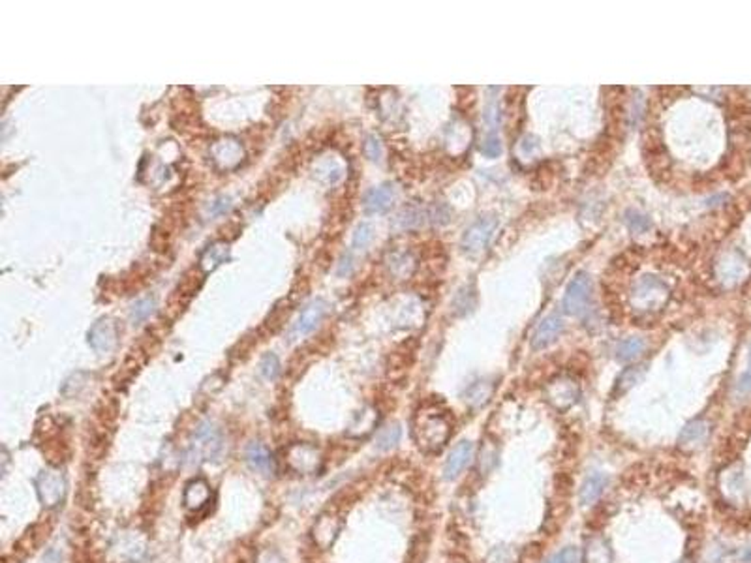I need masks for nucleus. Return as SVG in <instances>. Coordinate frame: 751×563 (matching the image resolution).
Wrapping results in <instances>:
<instances>
[{"instance_id": "obj_1", "label": "nucleus", "mask_w": 751, "mask_h": 563, "mask_svg": "<svg viewBox=\"0 0 751 563\" xmlns=\"http://www.w3.org/2000/svg\"><path fill=\"white\" fill-rule=\"evenodd\" d=\"M451 436V422L445 413L432 408L425 405L415 413L413 419V438H415L417 447L425 453H438L444 449Z\"/></svg>"}, {"instance_id": "obj_2", "label": "nucleus", "mask_w": 751, "mask_h": 563, "mask_svg": "<svg viewBox=\"0 0 751 563\" xmlns=\"http://www.w3.org/2000/svg\"><path fill=\"white\" fill-rule=\"evenodd\" d=\"M224 439L220 430L213 421L199 422L188 439V449L184 458L188 464H199V462H211L216 460L222 453Z\"/></svg>"}, {"instance_id": "obj_3", "label": "nucleus", "mask_w": 751, "mask_h": 563, "mask_svg": "<svg viewBox=\"0 0 751 563\" xmlns=\"http://www.w3.org/2000/svg\"><path fill=\"white\" fill-rule=\"evenodd\" d=\"M669 301V288L656 276H644L633 285L631 307L641 314L658 312Z\"/></svg>"}, {"instance_id": "obj_4", "label": "nucleus", "mask_w": 751, "mask_h": 563, "mask_svg": "<svg viewBox=\"0 0 751 563\" xmlns=\"http://www.w3.org/2000/svg\"><path fill=\"white\" fill-rule=\"evenodd\" d=\"M34 488H36L42 507L45 509L59 507L66 499V477L57 468H47V470L40 471L36 479H34Z\"/></svg>"}, {"instance_id": "obj_5", "label": "nucleus", "mask_w": 751, "mask_h": 563, "mask_svg": "<svg viewBox=\"0 0 751 563\" xmlns=\"http://www.w3.org/2000/svg\"><path fill=\"white\" fill-rule=\"evenodd\" d=\"M284 456L285 466L293 473H299V475H316V473L321 471V466H324L321 451L312 443H293V445L285 449Z\"/></svg>"}, {"instance_id": "obj_6", "label": "nucleus", "mask_w": 751, "mask_h": 563, "mask_svg": "<svg viewBox=\"0 0 751 563\" xmlns=\"http://www.w3.org/2000/svg\"><path fill=\"white\" fill-rule=\"evenodd\" d=\"M496 230H498V220L494 216L478 218L462 235V250L466 254H472V256L485 251L494 239Z\"/></svg>"}, {"instance_id": "obj_7", "label": "nucleus", "mask_w": 751, "mask_h": 563, "mask_svg": "<svg viewBox=\"0 0 751 563\" xmlns=\"http://www.w3.org/2000/svg\"><path fill=\"white\" fill-rule=\"evenodd\" d=\"M592 297V280L586 273H579L571 280L564 295V312L569 316H582L588 310V302Z\"/></svg>"}, {"instance_id": "obj_8", "label": "nucleus", "mask_w": 751, "mask_h": 563, "mask_svg": "<svg viewBox=\"0 0 751 563\" xmlns=\"http://www.w3.org/2000/svg\"><path fill=\"white\" fill-rule=\"evenodd\" d=\"M545 398L554 410L565 411L579 400V385L573 377L556 376L545 387Z\"/></svg>"}, {"instance_id": "obj_9", "label": "nucleus", "mask_w": 751, "mask_h": 563, "mask_svg": "<svg viewBox=\"0 0 751 563\" xmlns=\"http://www.w3.org/2000/svg\"><path fill=\"white\" fill-rule=\"evenodd\" d=\"M117 340H119V328L110 317L98 319L88 331V345L100 355L115 350Z\"/></svg>"}, {"instance_id": "obj_10", "label": "nucleus", "mask_w": 751, "mask_h": 563, "mask_svg": "<svg viewBox=\"0 0 751 563\" xmlns=\"http://www.w3.org/2000/svg\"><path fill=\"white\" fill-rule=\"evenodd\" d=\"M325 314H327V302L321 301V299L310 302V304L299 314L297 321L293 323L290 334L291 340L304 338V336H308L310 333H314V331L319 327V323L324 321Z\"/></svg>"}, {"instance_id": "obj_11", "label": "nucleus", "mask_w": 751, "mask_h": 563, "mask_svg": "<svg viewBox=\"0 0 751 563\" xmlns=\"http://www.w3.org/2000/svg\"><path fill=\"white\" fill-rule=\"evenodd\" d=\"M342 530V520L331 513L319 514L312 528V539L319 550H327L335 545L336 537Z\"/></svg>"}, {"instance_id": "obj_12", "label": "nucleus", "mask_w": 751, "mask_h": 563, "mask_svg": "<svg viewBox=\"0 0 751 563\" xmlns=\"http://www.w3.org/2000/svg\"><path fill=\"white\" fill-rule=\"evenodd\" d=\"M473 451H475V447H473V443L470 439H462L451 449L449 456H447L444 466V477L447 481H453L466 470V466L473 458Z\"/></svg>"}, {"instance_id": "obj_13", "label": "nucleus", "mask_w": 751, "mask_h": 563, "mask_svg": "<svg viewBox=\"0 0 751 563\" xmlns=\"http://www.w3.org/2000/svg\"><path fill=\"white\" fill-rule=\"evenodd\" d=\"M213 499V488L205 479H192L184 487L182 494V503L190 513H201L208 507V503Z\"/></svg>"}, {"instance_id": "obj_14", "label": "nucleus", "mask_w": 751, "mask_h": 563, "mask_svg": "<svg viewBox=\"0 0 751 563\" xmlns=\"http://www.w3.org/2000/svg\"><path fill=\"white\" fill-rule=\"evenodd\" d=\"M564 317L560 316V314H550V316L545 317L543 321L538 325V328L533 331L532 348L533 350H545V348H548V345L554 344V342L558 340L560 334L564 333Z\"/></svg>"}, {"instance_id": "obj_15", "label": "nucleus", "mask_w": 751, "mask_h": 563, "mask_svg": "<svg viewBox=\"0 0 751 563\" xmlns=\"http://www.w3.org/2000/svg\"><path fill=\"white\" fill-rule=\"evenodd\" d=\"M211 154H213L214 164L218 165L220 170L225 171L237 167V165L242 162V156H244L241 143L237 141V139H231V137H225V139L216 141Z\"/></svg>"}, {"instance_id": "obj_16", "label": "nucleus", "mask_w": 751, "mask_h": 563, "mask_svg": "<svg viewBox=\"0 0 751 563\" xmlns=\"http://www.w3.org/2000/svg\"><path fill=\"white\" fill-rule=\"evenodd\" d=\"M719 488L723 492V498L727 502L735 503V505L746 499V482H744V475H742V471L738 468H727L721 473Z\"/></svg>"}, {"instance_id": "obj_17", "label": "nucleus", "mask_w": 751, "mask_h": 563, "mask_svg": "<svg viewBox=\"0 0 751 563\" xmlns=\"http://www.w3.org/2000/svg\"><path fill=\"white\" fill-rule=\"evenodd\" d=\"M244 458H247V464L250 466V470L258 471L261 475H274V471H276L273 454L261 441L248 443Z\"/></svg>"}, {"instance_id": "obj_18", "label": "nucleus", "mask_w": 751, "mask_h": 563, "mask_svg": "<svg viewBox=\"0 0 751 563\" xmlns=\"http://www.w3.org/2000/svg\"><path fill=\"white\" fill-rule=\"evenodd\" d=\"M708 436H710V425L704 419H695L682 428L678 436V447L684 451H697L706 443Z\"/></svg>"}, {"instance_id": "obj_19", "label": "nucleus", "mask_w": 751, "mask_h": 563, "mask_svg": "<svg viewBox=\"0 0 751 563\" xmlns=\"http://www.w3.org/2000/svg\"><path fill=\"white\" fill-rule=\"evenodd\" d=\"M393 199H395V188L389 182H385L382 186L368 190L362 205H365V211L368 214H382L385 211H389L391 205H393Z\"/></svg>"}, {"instance_id": "obj_20", "label": "nucleus", "mask_w": 751, "mask_h": 563, "mask_svg": "<svg viewBox=\"0 0 751 563\" xmlns=\"http://www.w3.org/2000/svg\"><path fill=\"white\" fill-rule=\"evenodd\" d=\"M607 487H609V477L605 475V473H601V471L590 473V475L582 481L581 490H579V499H581L582 507H588V505L598 502Z\"/></svg>"}, {"instance_id": "obj_21", "label": "nucleus", "mask_w": 751, "mask_h": 563, "mask_svg": "<svg viewBox=\"0 0 751 563\" xmlns=\"http://www.w3.org/2000/svg\"><path fill=\"white\" fill-rule=\"evenodd\" d=\"M584 563H613V548L603 535L588 537L582 552Z\"/></svg>"}, {"instance_id": "obj_22", "label": "nucleus", "mask_w": 751, "mask_h": 563, "mask_svg": "<svg viewBox=\"0 0 751 563\" xmlns=\"http://www.w3.org/2000/svg\"><path fill=\"white\" fill-rule=\"evenodd\" d=\"M227 259H230V244L227 242H214L201 254L199 267L203 268V273H213L214 268H218Z\"/></svg>"}, {"instance_id": "obj_23", "label": "nucleus", "mask_w": 751, "mask_h": 563, "mask_svg": "<svg viewBox=\"0 0 751 563\" xmlns=\"http://www.w3.org/2000/svg\"><path fill=\"white\" fill-rule=\"evenodd\" d=\"M376 422H378V413H376V410H372V408H365V410L359 411V413L353 417V421H351L348 434L353 436V438H362V436H367V434L372 432L374 427H376Z\"/></svg>"}, {"instance_id": "obj_24", "label": "nucleus", "mask_w": 751, "mask_h": 563, "mask_svg": "<svg viewBox=\"0 0 751 563\" xmlns=\"http://www.w3.org/2000/svg\"><path fill=\"white\" fill-rule=\"evenodd\" d=\"M646 370H648V365H644V362H642V365H635V367L625 368L624 372L620 374L613 394H615V396H618V394L622 396V394L627 393L629 389L635 387L637 383L642 381V377L646 376Z\"/></svg>"}, {"instance_id": "obj_25", "label": "nucleus", "mask_w": 751, "mask_h": 563, "mask_svg": "<svg viewBox=\"0 0 751 563\" xmlns=\"http://www.w3.org/2000/svg\"><path fill=\"white\" fill-rule=\"evenodd\" d=\"M427 218H428V213H425L422 208L408 207L398 213V216H396L395 222H393V227H396V230H401V231L415 230V227L425 224Z\"/></svg>"}, {"instance_id": "obj_26", "label": "nucleus", "mask_w": 751, "mask_h": 563, "mask_svg": "<svg viewBox=\"0 0 751 563\" xmlns=\"http://www.w3.org/2000/svg\"><path fill=\"white\" fill-rule=\"evenodd\" d=\"M644 350H646V344L642 338H635V336L625 338L616 345V359L620 362H633L644 353Z\"/></svg>"}, {"instance_id": "obj_27", "label": "nucleus", "mask_w": 751, "mask_h": 563, "mask_svg": "<svg viewBox=\"0 0 751 563\" xmlns=\"http://www.w3.org/2000/svg\"><path fill=\"white\" fill-rule=\"evenodd\" d=\"M492 391H494V383L481 379V381L473 383L472 387H468L464 398H466L468 405H472V408L478 410V408L487 404L488 398L492 396Z\"/></svg>"}, {"instance_id": "obj_28", "label": "nucleus", "mask_w": 751, "mask_h": 563, "mask_svg": "<svg viewBox=\"0 0 751 563\" xmlns=\"http://www.w3.org/2000/svg\"><path fill=\"white\" fill-rule=\"evenodd\" d=\"M498 458H499L498 443L487 439V441L483 443L481 453H479V458H478V468L483 475H488V473H490V471L498 466Z\"/></svg>"}, {"instance_id": "obj_29", "label": "nucleus", "mask_w": 751, "mask_h": 563, "mask_svg": "<svg viewBox=\"0 0 751 563\" xmlns=\"http://www.w3.org/2000/svg\"><path fill=\"white\" fill-rule=\"evenodd\" d=\"M154 312H156V299L154 297H143V299L134 302L132 308H130V321L134 325H141Z\"/></svg>"}, {"instance_id": "obj_30", "label": "nucleus", "mask_w": 751, "mask_h": 563, "mask_svg": "<svg viewBox=\"0 0 751 563\" xmlns=\"http://www.w3.org/2000/svg\"><path fill=\"white\" fill-rule=\"evenodd\" d=\"M401 436L402 430L398 425H389V427L382 428L378 438H376V447H378L379 451H389V449H393L396 443L401 441Z\"/></svg>"}, {"instance_id": "obj_31", "label": "nucleus", "mask_w": 751, "mask_h": 563, "mask_svg": "<svg viewBox=\"0 0 751 563\" xmlns=\"http://www.w3.org/2000/svg\"><path fill=\"white\" fill-rule=\"evenodd\" d=\"M389 265V271L398 278H408L411 273H413V259H411L408 254H393Z\"/></svg>"}, {"instance_id": "obj_32", "label": "nucleus", "mask_w": 751, "mask_h": 563, "mask_svg": "<svg viewBox=\"0 0 751 563\" xmlns=\"http://www.w3.org/2000/svg\"><path fill=\"white\" fill-rule=\"evenodd\" d=\"M374 239V227L370 224H359L357 225L355 233H353V241H351V248L353 250H367L370 247V242Z\"/></svg>"}, {"instance_id": "obj_33", "label": "nucleus", "mask_w": 751, "mask_h": 563, "mask_svg": "<svg viewBox=\"0 0 751 563\" xmlns=\"http://www.w3.org/2000/svg\"><path fill=\"white\" fill-rule=\"evenodd\" d=\"M625 224H627V227H629L633 233H644V231L650 230V218L648 216H644V214L641 213H635V211H629V213L625 214Z\"/></svg>"}, {"instance_id": "obj_34", "label": "nucleus", "mask_w": 751, "mask_h": 563, "mask_svg": "<svg viewBox=\"0 0 751 563\" xmlns=\"http://www.w3.org/2000/svg\"><path fill=\"white\" fill-rule=\"evenodd\" d=\"M581 562V552L579 548L575 547H565L562 548L560 552H556L554 556L547 559L545 563H579Z\"/></svg>"}, {"instance_id": "obj_35", "label": "nucleus", "mask_w": 751, "mask_h": 563, "mask_svg": "<svg viewBox=\"0 0 751 563\" xmlns=\"http://www.w3.org/2000/svg\"><path fill=\"white\" fill-rule=\"evenodd\" d=\"M261 374H264L265 379H276V376L280 374V361L278 357L273 355V353H267V355L261 359Z\"/></svg>"}, {"instance_id": "obj_36", "label": "nucleus", "mask_w": 751, "mask_h": 563, "mask_svg": "<svg viewBox=\"0 0 751 563\" xmlns=\"http://www.w3.org/2000/svg\"><path fill=\"white\" fill-rule=\"evenodd\" d=\"M365 154H367V158L372 160V162H379V160H382V156H384V147H382L379 137H367V141H365Z\"/></svg>"}, {"instance_id": "obj_37", "label": "nucleus", "mask_w": 751, "mask_h": 563, "mask_svg": "<svg viewBox=\"0 0 751 563\" xmlns=\"http://www.w3.org/2000/svg\"><path fill=\"white\" fill-rule=\"evenodd\" d=\"M470 297H473V293L470 295V288H464V290L459 291V295L455 297V301H453V312L455 314H464L470 310V307H472V302H470Z\"/></svg>"}, {"instance_id": "obj_38", "label": "nucleus", "mask_w": 751, "mask_h": 563, "mask_svg": "<svg viewBox=\"0 0 751 563\" xmlns=\"http://www.w3.org/2000/svg\"><path fill=\"white\" fill-rule=\"evenodd\" d=\"M515 556L507 547H496L492 552L488 554L487 563H513Z\"/></svg>"}, {"instance_id": "obj_39", "label": "nucleus", "mask_w": 751, "mask_h": 563, "mask_svg": "<svg viewBox=\"0 0 751 563\" xmlns=\"http://www.w3.org/2000/svg\"><path fill=\"white\" fill-rule=\"evenodd\" d=\"M499 153H502V143H499L496 136H490L483 145V154L488 156V158H496V156H499Z\"/></svg>"}, {"instance_id": "obj_40", "label": "nucleus", "mask_w": 751, "mask_h": 563, "mask_svg": "<svg viewBox=\"0 0 751 563\" xmlns=\"http://www.w3.org/2000/svg\"><path fill=\"white\" fill-rule=\"evenodd\" d=\"M751 393V374H744V376L738 379L736 383V394L740 396H747Z\"/></svg>"}, {"instance_id": "obj_41", "label": "nucleus", "mask_w": 751, "mask_h": 563, "mask_svg": "<svg viewBox=\"0 0 751 563\" xmlns=\"http://www.w3.org/2000/svg\"><path fill=\"white\" fill-rule=\"evenodd\" d=\"M351 271H353V257L351 254H345L338 265V276H350Z\"/></svg>"}, {"instance_id": "obj_42", "label": "nucleus", "mask_w": 751, "mask_h": 563, "mask_svg": "<svg viewBox=\"0 0 751 563\" xmlns=\"http://www.w3.org/2000/svg\"><path fill=\"white\" fill-rule=\"evenodd\" d=\"M230 207H231L230 199H225V197H220V199H216V201L213 203V214L216 216V214L225 213V211H227Z\"/></svg>"}, {"instance_id": "obj_43", "label": "nucleus", "mask_w": 751, "mask_h": 563, "mask_svg": "<svg viewBox=\"0 0 751 563\" xmlns=\"http://www.w3.org/2000/svg\"><path fill=\"white\" fill-rule=\"evenodd\" d=\"M735 558L742 563H751V547L738 548L735 554Z\"/></svg>"}, {"instance_id": "obj_44", "label": "nucleus", "mask_w": 751, "mask_h": 563, "mask_svg": "<svg viewBox=\"0 0 751 563\" xmlns=\"http://www.w3.org/2000/svg\"><path fill=\"white\" fill-rule=\"evenodd\" d=\"M259 563H282V559H280V556L276 552H265L261 554Z\"/></svg>"}, {"instance_id": "obj_45", "label": "nucleus", "mask_w": 751, "mask_h": 563, "mask_svg": "<svg viewBox=\"0 0 751 563\" xmlns=\"http://www.w3.org/2000/svg\"><path fill=\"white\" fill-rule=\"evenodd\" d=\"M678 563H691V562H690V559H680V562H678Z\"/></svg>"}, {"instance_id": "obj_46", "label": "nucleus", "mask_w": 751, "mask_h": 563, "mask_svg": "<svg viewBox=\"0 0 751 563\" xmlns=\"http://www.w3.org/2000/svg\"><path fill=\"white\" fill-rule=\"evenodd\" d=\"M750 367H751V350H750Z\"/></svg>"}]
</instances>
